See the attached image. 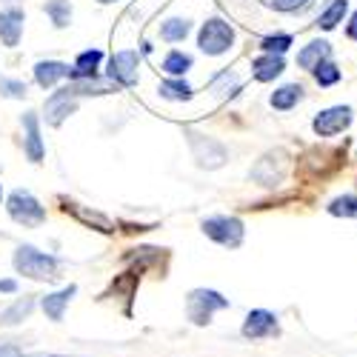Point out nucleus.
<instances>
[{"label": "nucleus", "mask_w": 357, "mask_h": 357, "mask_svg": "<svg viewBox=\"0 0 357 357\" xmlns=\"http://www.w3.org/2000/svg\"><path fill=\"white\" fill-rule=\"evenodd\" d=\"M15 269H17V275L32 278V280H52L54 272H57V257L40 252L35 246H17Z\"/></svg>", "instance_id": "f257e3e1"}, {"label": "nucleus", "mask_w": 357, "mask_h": 357, "mask_svg": "<svg viewBox=\"0 0 357 357\" xmlns=\"http://www.w3.org/2000/svg\"><path fill=\"white\" fill-rule=\"evenodd\" d=\"M231 43H234V29L220 17H209L197 32V46H200L203 54H209V57L226 54L231 49Z\"/></svg>", "instance_id": "f03ea898"}, {"label": "nucleus", "mask_w": 357, "mask_h": 357, "mask_svg": "<svg viewBox=\"0 0 357 357\" xmlns=\"http://www.w3.org/2000/svg\"><path fill=\"white\" fill-rule=\"evenodd\" d=\"M6 209L12 215L15 223L26 226V229H35L46 220V209L40 206V200L32 195V192H26V189H15L6 200Z\"/></svg>", "instance_id": "7ed1b4c3"}, {"label": "nucleus", "mask_w": 357, "mask_h": 357, "mask_svg": "<svg viewBox=\"0 0 357 357\" xmlns=\"http://www.w3.org/2000/svg\"><path fill=\"white\" fill-rule=\"evenodd\" d=\"M226 306H229V301H226L223 294L212 291V289H195V291L186 297V312H189V320H192V323H197V326L209 323V320H212V314H215L218 309H226Z\"/></svg>", "instance_id": "20e7f679"}, {"label": "nucleus", "mask_w": 357, "mask_h": 357, "mask_svg": "<svg viewBox=\"0 0 357 357\" xmlns=\"http://www.w3.org/2000/svg\"><path fill=\"white\" fill-rule=\"evenodd\" d=\"M203 231L226 249H237L243 243V223L237 218H229V215H218V218L203 220Z\"/></svg>", "instance_id": "39448f33"}, {"label": "nucleus", "mask_w": 357, "mask_h": 357, "mask_svg": "<svg viewBox=\"0 0 357 357\" xmlns=\"http://www.w3.org/2000/svg\"><path fill=\"white\" fill-rule=\"evenodd\" d=\"M189 143H192V152H195L197 166H203V169H220L226 163V149H223L220 140L197 135V132H189Z\"/></svg>", "instance_id": "423d86ee"}, {"label": "nucleus", "mask_w": 357, "mask_h": 357, "mask_svg": "<svg viewBox=\"0 0 357 357\" xmlns=\"http://www.w3.org/2000/svg\"><path fill=\"white\" fill-rule=\"evenodd\" d=\"M137 66H140V54L135 49L114 52L109 61V80L117 86H135L137 83Z\"/></svg>", "instance_id": "0eeeda50"}, {"label": "nucleus", "mask_w": 357, "mask_h": 357, "mask_svg": "<svg viewBox=\"0 0 357 357\" xmlns=\"http://www.w3.org/2000/svg\"><path fill=\"white\" fill-rule=\"evenodd\" d=\"M280 329H278V317L266 309H255L246 314V323H243V337L246 340H263V337H275Z\"/></svg>", "instance_id": "6e6552de"}, {"label": "nucleus", "mask_w": 357, "mask_h": 357, "mask_svg": "<svg viewBox=\"0 0 357 357\" xmlns=\"http://www.w3.org/2000/svg\"><path fill=\"white\" fill-rule=\"evenodd\" d=\"M349 123H351V109H349V106H335V109L320 112V114L314 117L312 126H314V132H317L320 137H332V135L343 132Z\"/></svg>", "instance_id": "1a4fd4ad"}, {"label": "nucleus", "mask_w": 357, "mask_h": 357, "mask_svg": "<svg viewBox=\"0 0 357 357\" xmlns=\"http://www.w3.org/2000/svg\"><path fill=\"white\" fill-rule=\"evenodd\" d=\"M75 109H77V98L63 86L61 92H54V95L46 100V123H49V126H61Z\"/></svg>", "instance_id": "9d476101"}, {"label": "nucleus", "mask_w": 357, "mask_h": 357, "mask_svg": "<svg viewBox=\"0 0 357 357\" xmlns=\"http://www.w3.org/2000/svg\"><path fill=\"white\" fill-rule=\"evenodd\" d=\"M100 61H103V52H100V49H86V52H80V54H77V61H75V66L69 69V80L98 77Z\"/></svg>", "instance_id": "9b49d317"}, {"label": "nucleus", "mask_w": 357, "mask_h": 357, "mask_svg": "<svg viewBox=\"0 0 357 357\" xmlns=\"http://www.w3.org/2000/svg\"><path fill=\"white\" fill-rule=\"evenodd\" d=\"M20 35H23V12L20 9L0 12V40L6 46H17Z\"/></svg>", "instance_id": "f8f14e48"}, {"label": "nucleus", "mask_w": 357, "mask_h": 357, "mask_svg": "<svg viewBox=\"0 0 357 357\" xmlns=\"http://www.w3.org/2000/svg\"><path fill=\"white\" fill-rule=\"evenodd\" d=\"M75 291H77V286H66V289L54 291V294H46L43 303H40L43 312H46V317L54 320V323H61V320H63V312H66V306H69V301L75 297Z\"/></svg>", "instance_id": "ddd939ff"}, {"label": "nucleus", "mask_w": 357, "mask_h": 357, "mask_svg": "<svg viewBox=\"0 0 357 357\" xmlns=\"http://www.w3.org/2000/svg\"><path fill=\"white\" fill-rule=\"evenodd\" d=\"M329 54H332V46L329 43H326V40H314V43H309V46H303L301 52H297V66L314 72L320 63H326V57H329Z\"/></svg>", "instance_id": "4468645a"}, {"label": "nucleus", "mask_w": 357, "mask_h": 357, "mask_svg": "<svg viewBox=\"0 0 357 357\" xmlns=\"http://www.w3.org/2000/svg\"><path fill=\"white\" fill-rule=\"evenodd\" d=\"M252 69H255V77L260 80V83H269V80H275L278 75H283V57L280 54H260V57H255L252 61Z\"/></svg>", "instance_id": "2eb2a0df"}, {"label": "nucleus", "mask_w": 357, "mask_h": 357, "mask_svg": "<svg viewBox=\"0 0 357 357\" xmlns=\"http://www.w3.org/2000/svg\"><path fill=\"white\" fill-rule=\"evenodd\" d=\"M23 126H26V155H29V160H32V163H40L43 160V143H40L35 112H26L23 114Z\"/></svg>", "instance_id": "dca6fc26"}, {"label": "nucleus", "mask_w": 357, "mask_h": 357, "mask_svg": "<svg viewBox=\"0 0 357 357\" xmlns=\"http://www.w3.org/2000/svg\"><path fill=\"white\" fill-rule=\"evenodd\" d=\"M69 69H72V66H66V63H61V61H40V63L35 66V80H38V86H43V89H52L57 80L69 77Z\"/></svg>", "instance_id": "f3484780"}, {"label": "nucleus", "mask_w": 357, "mask_h": 357, "mask_svg": "<svg viewBox=\"0 0 357 357\" xmlns=\"http://www.w3.org/2000/svg\"><path fill=\"white\" fill-rule=\"evenodd\" d=\"M189 32H192V23L186 17H169L160 23V40H166V43H181V40H186Z\"/></svg>", "instance_id": "a211bd4d"}, {"label": "nucleus", "mask_w": 357, "mask_h": 357, "mask_svg": "<svg viewBox=\"0 0 357 357\" xmlns=\"http://www.w3.org/2000/svg\"><path fill=\"white\" fill-rule=\"evenodd\" d=\"M301 98H303V86L286 83V86H280L278 92L272 95V106H275L278 112H289V109H294L297 103H301Z\"/></svg>", "instance_id": "6ab92c4d"}, {"label": "nucleus", "mask_w": 357, "mask_h": 357, "mask_svg": "<svg viewBox=\"0 0 357 357\" xmlns=\"http://www.w3.org/2000/svg\"><path fill=\"white\" fill-rule=\"evenodd\" d=\"M160 69H163L166 75H172V77H181V75H186V72L192 69V54H186V52H181V49H172V52L163 57Z\"/></svg>", "instance_id": "aec40b11"}, {"label": "nucleus", "mask_w": 357, "mask_h": 357, "mask_svg": "<svg viewBox=\"0 0 357 357\" xmlns=\"http://www.w3.org/2000/svg\"><path fill=\"white\" fill-rule=\"evenodd\" d=\"M158 92L166 100H189L192 98V86L186 80H181V77H172V80H163L158 86Z\"/></svg>", "instance_id": "412c9836"}, {"label": "nucleus", "mask_w": 357, "mask_h": 357, "mask_svg": "<svg viewBox=\"0 0 357 357\" xmlns=\"http://www.w3.org/2000/svg\"><path fill=\"white\" fill-rule=\"evenodd\" d=\"M346 9H349V0H332L329 6H326L323 12H320V17H317V26L320 29H335L340 20H343V15H346Z\"/></svg>", "instance_id": "4be33fe9"}, {"label": "nucleus", "mask_w": 357, "mask_h": 357, "mask_svg": "<svg viewBox=\"0 0 357 357\" xmlns=\"http://www.w3.org/2000/svg\"><path fill=\"white\" fill-rule=\"evenodd\" d=\"M32 309H35L32 297H20L15 306H9V309L0 312V326H15V323H20L23 317H29V312H32Z\"/></svg>", "instance_id": "5701e85b"}, {"label": "nucleus", "mask_w": 357, "mask_h": 357, "mask_svg": "<svg viewBox=\"0 0 357 357\" xmlns=\"http://www.w3.org/2000/svg\"><path fill=\"white\" fill-rule=\"evenodd\" d=\"M43 9H46V15L52 17V23L57 29H66L72 23V3H69V0H49Z\"/></svg>", "instance_id": "b1692460"}, {"label": "nucleus", "mask_w": 357, "mask_h": 357, "mask_svg": "<svg viewBox=\"0 0 357 357\" xmlns=\"http://www.w3.org/2000/svg\"><path fill=\"white\" fill-rule=\"evenodd\" d=\"M212 92H218L220 98H231V95L241 92V83H237V77L231 72H220L212 83Z\"/></svg>", "instance_id": "393cba45"}, {"label": "nucleus", "mask_w": 357, "mask_h": 357, "mask_svg": "<svg viewBox=\"0 0 357 357\" xmlns=\"http://www.w3.org/2000/svg\"><path fill=\"white\" fill-rule=\"evenodd\" d=\"M329 212L337 215V218H357V197L354 195H343V197H335Z\"/></svg>", "instance_id": "a878e982"}, {"label": "nucleus", "mask_w": 357, "mask_h": 357, "mask_svg": "<svg viewBox=\"0 0 357 357\" xmlns=\"http://www.w3.org/2000/svg\"><path fill=\"white\" fill-rule=\"evenodd\" d=\"M314 80H317V86H335L340 80V69L335 63H320L314 69Z\"/></svg>", "instance_id": "bb28decb"}, {"label": "nucleus", "mask_w": 357, "mask_h": 357, "mask_svg": "<svg viewBox=\"0 0 357 357\" xmlns=\"http://www.w3.org/2000/svg\"><path fill=\"white\" fill-rule=\"evenodd\" d=\"M291 46V35H272V38H263L260 49L269 52V54H283Z\"/></svg>", "instance_id": "cd10ccee"}, {"label": "nucleus", "mask_w": 357, "mask_h": 357, "mask_svg": "<svg viewBox=\"0 0 357 357\" xmlns=\"http://www.w3.org/2000/svg\"><path fill=\"white\" fill-rule=\"evenodd\" d=\"M0 95L3 98H26V83L23 80H0Z\"/></svg>", "instance_id": "c85d7f7f"}, {"label": "nucleus", "mask_w": 357, "mask_h": 357, "mask_svg": "<svg viewBox=\"0 0 357 357\" xmlns=\"http://www.w3.org/2000/svg\"><path fill=\"white\" fill-rule=\"evenodd\" d=\"M309 3H312V0H272V6L278 12H297V9L309 6Z\"/></svg>", "instance_id": "c756f323"}, {"label": "nucleus", "mask_w": 357, "mask_h": 357, "mask_svg": "<svg viewBox=\"0 0 357 357\" xmlns=\"http://www.w3.org/2000/svg\"><path fill=\"white\" fill-rule=\"evenodd\" d=\"M0 357H23V354H20V349H17V346L6 343V346H0Z\"/></svg>", "instance_id": "7c9ffc66"}, {"label": "nucleus", "mask_w": 357, "mask_h": 357, "mask_svg": "<svg viewBox=\"0 0 357 357\" xmlns=\"http://www.w3.org/2000/svg\"><path fill=\"white\" fill-rule=\"evenodd\" d=\"M346 35H349L351 40H357V12L351 15V20H349V26H346Z\"/></svg>", "instance_id": "2f4dec72"}, {"label": "nucleus", "mask_w": 357, "mask_h": 357, "mask_svg": "<svg viewBox=\"0 0 357 357\" xmlns=\"http://www.w3.org/2000/svg\"><path fill=\"white\" fill-rule=\"evenodd\" d=\"M0 291H17V283L15 280H0Z\"/></svg>", "instance_id": "473e14b6"}, {"label": "nucleus", "mask_w": 357, "mask_h": 357, "mask_svg": "<svg viewBox=\"0 0 357 357\" xmlns=\"http://www.w3.org/2000/svg\"><path fill=\"white\" fill-rule=\"evenodd\" d=\"M98 3H114V0H98Z\"/></svg>", "instance_id": "72a5a7b5"}, {"label": "nucleus", "mask_w": 357, "mask_h": 357, "mask_svg": "<svg viewBox=\"0 0 357 357\" xmlns=\"http://www.w3.org/2000/svg\"><path fill=\"white\" fill-rule=\"evenodd\" d=\"M49 357H66V354H49Z\"/></svg>", "instance_id": "f704fd0d"}, {"label": "nucleus", "mask_w": 357, "mask_h": 357, "mask_svg": "<svg viewBox=\"0 0 357 357\" xmlns=\"http://www.w3.org/2000/svg\"><path fill=\"white\" fill-rule=\"evenodd\" d=\"M0 197H3V189H0Z\"/></svg>", "instance_id": "c9c22d12"}]
</instances>
